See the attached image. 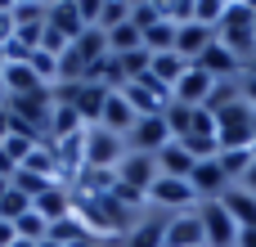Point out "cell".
Returning a JSON list of instances; mask_svg holds the SVG:
<instances>
[{
	"instance_id": "6da1fadb",
	"label": "cell",
	"mask_w": 256,
	"mask_h": 247,
	"mask_svg": "<svg viewBox=\"0 0 256 247\" xmlns=\"http://www.w3.org/2000/svg\"><path fill=\"white\" fill-rule=\"evenodd\" d=\"M216 40L230 50V54H238L243 63H252L256 58V4H230L225 9V22L216 27Z\"/></svg>"
},
{
	"instance_id": "7a4b0ae2",
	"label": "cell",
	"mask_w": 256,
	"mask_h": 247,
	"mask_svg": "<svg viewBox=\"0 0 256 247\" xmlns=\"http://www.w3.org/2000/svg\"><path fill=\"white\" fill-rule=\"evenodd\" d=\"M216 140H220V153H230V148H252L256 144V112L243 99L230 104L225 112H216Z\"/></svg>"
},
{
	"instance_id": "3957f363",
	"label": "cell",
	"mask_w": 256,
	"mask_h": 247,
	"mask_svg": "<svg viewBox=\"0 0 256 247\" xmlns=\"http://www.w3.org/2000/svg\"><path fill=\"white\" fill-rule=\"evenodd\" d=\"M126 140L104 130V126H86V166H99V171H117L122 158H126Z\"/></svg>"
},
{
	"instance_id": "277c9868",
	"label": "cell",
	"mask_w": 256,
	"mask_h": 247,
	"mask_svg": "<svg viewBox=\"0 0 256 247\" xmlns=\"http://www.w3.org/2000/svg\"><path fill=\"white\" fill-rule=\"evenodd\" d=\"M148 202H153V207H162L166 216L198 212V207H202V198L194 194V184H189V180H171V176H158V184L148 189Z\"/></svg>"
},
{
	"instance_id": "5b68a950",
	"label": "cell",
	"mask_w": 256,
	"mask_h": 247,
	"mask_svg": "<svg viewBox=\"0 0 256 247\" xmlns=\"http://www.w3.org/2000/svg\"><path fill=\"white\" fill-rule=\"evenodd\" d=\"M122 94H126V104H130L140 117H162V112L171 108V90H166L162 81H153V76L126 81V86H122Z\"/></svg>"
},
{
	"instance_id": "8992f818",
	"label": "cell",
	"mask_w": 256,
	"mask_h": 247,
	"mask_svg": "<svg viewBox=\"0 0 256 247\" xmlns=\"http://www.w3.org/2000/svg\"><path fill=\"white\" fill-rule=\"evenodd\" d=\"M198 216H202V234H207V247H238V220L225 212V202L216 198V202H202L198 207Z\"/></svg>"
},
{
	"instance_id": "52a82bcc",
	"label": "cell",
	"mask_w": 256,
	"mask_h": 247,
	"mask_svg": "<svg viewBox=\"0 0 256 247\" xmlns=\"http://www.w3.org/2000/svg\"><path fill=\"white\" fill-rule=\"evenodd\" d=\"M166 144H171L166 117H140V122H135V130L126 135V148H130V153H148V158H158Z\"/></svg>"
},
{
	"instance_id": "ba28073f",
	"label": "cell",
	"mask_w": 256,
	"mask_h": 247,
	"mask_svg": "<svg viewBox=\"0 0 256 247\" xmlns=\"http://www.w3.org/2000/svg\"><path fill=\"white\" fill-rule=\"evenodd\" d=\"M117 184H126V189H135V194L148 198V189L158 184V158H148V153H126L122 166H117Z\"/></svg>"
},
{
	"instance_id": "9c48e42d",
	"label": "cell",
	"mask_w": 256,
	"mask_h": 247,
	"mask_svg": "<svg viewBox=\"0 0 256 247\" xmlns=\"http://www.w3.org/2000/svg\"><path fill=\"white\" fill-rule=\"evenodd\" d=\"M212 76L202 72V68H189L180 81H176V90H171V104H184V108H207V94H212Z\"/></svg>"
},
{
	"instance_id": "30bf717a",
	"label": "cell",
	"mask_w": 256,
	"mask_h": 247,
	"mask_svg": "<svg viewBox=\"0 0 256 247\" xmlns=\"http://www.w3.org/2000/svg\"><path fill=\"white\" fill-rule=\"evenodd\" d=\"M166 247H207L202 234V216L198 212H180L166 220Z\"/></svg>"
},
{
	"instance_id": "8fae6325",
	"label": "cell",
	"mask_w": 256,
	"mask_h": 247,
	"mask_svg": "<svg viewBox=\"0 0 256 247\" xmlns=\"http://www.w3.org/2000/svg\"><path fill=\"white\" fill-rule=\"evenodd\" d=\"M135 122H140V112L126 104V94H122V90H112V94H108V104H104V117H99V126L126 140V135L135 130Z\"/></svg>"
},
{
	"instance_id": "7c38bea8",
	"label": "cell",
	"mask_w": 256,
	"mask_h": 247,
	"mask_svg": "<svg viewBox=\"0 0 256 247\" xmlns=\"http://www.w3.org/2000/svg\"><path fill=\"white\" fill-rule=\"evenodd\" d=\"M189 184H194V194H198L202 202H216V198L230 189V180H225V171H220V158L198 162V166H194V176H189Z\"/></svg>"
},
{
	"instance_id": "4fadbf2b",
	"label": "cell",
	"mask_w": 256,
	"mask_h": 247,
	"mask_svg": "<svg viewBox=\"0 0 256 247\" xmlns=\"http://www.w3.org/2000/svg\"><path fill=\"white\" fill-rule=\"evenodd\" d=\"M0 86H4V99H14V94H36V90H50L36 72H32V63H4V72H0Z\"/></svg>"
},
{
	"instance_id": "5bb4252c",
	"label": "cell",
	"mask_w": 256,
	"mask_h": 247,
	"mask_svg": "<svg viewBox=\"0 0 256 247\" xmlns=\"http://www.w3.org/2000/svg\"><path fill=\"white\" fill-rule=\"evenodd\" d=\"M194 166H198V162H194V153H189L180 140H171V144L158 153V176H171V180H189V176H194Z\"/></svg>"
},
{
	"instance_id": "9a60e30c",
	"label": "cell",
	"mask_w": 256,
	"mask_h": 247,
	"mask_svg": "<svg viewBox=\"0 0 256 247\" xmlns=\"http://www.w3.org/2000/svg\"><path fill=\"white\" fill-rule=\"evenodd\" d=\"M166 220L171 216H140L135 230L122 238V247H166Z\"/></svg>"
},
{
	"instance_id": "2e32d148",
	"label": "cell",
	"mask_w": 256,
	"mask_h": 247,
	"mask_svg": "<svg viewBox=\"0 0 256 247\" xmlns=\"http://www.w3.org/2000/svg\"><path fill=\"white\" fill-rule=\"evenodd\" d=\"M212 40H216V32H207V27L189 22V27H180V32H176V54H180V58H184V63L194 68V63L202 58V50H207Z\"/></svg>"
},
{
	"instance_id": "e0dca14e",
	"label": "cell",
	"mask_w": 256,
	"mask_h": 247,
	"mask_svg": "<svg viewBox=\"0 0 256 247\" xmlns=\"http://www.w3.org/2000/svg\"><path fill=\"white\" fill-rule=\"evenodd\" d=\"M32 212H36V216H45L50 225H54V220H68V216H72V189H63V184L45 189V194L32 202Z\"/></svg>"
},
{
	"instance_id": "ac0fdd59",
	"label": "cell",
	"mask_w": 256,
	"mask_h": 247,
	"mask_svg": "<svg viewBox=\"0 0 256 247\" xmlns=\"http://www.w3.org/2000/svg\"><path fill=\"white\" fill-rule=\"evenodd\" d=\"M220 202H225V212L238 220V230H256V198L248 194V189L230 184V189L220 194Z\"/></svg>"
},
{
	"instance_id": "d6986e66",
	"label": "cell",
	"mask_w": 256,
	"mask_h": 247,
	"mask_svg": "<svg viewBox=\"0 0 256 247\" xmlns=\"http://www.w3.org/2000/svg\"><path fill=\"white\" fill-rule=\"evenodd\" d=\"M45 22H50L54 32H63L68 40H76V36L86 32V22H81V9H76V4H50Z\"/></svg>"
},
{
	"instance_id": "ffe728a7",
	"label": "cell",
	"mask_w": 256,
	"mask_h": 247,
	"mask_svg": "<svg viewBox=\"0 0 256 247\" xmlns=\"http://www.w3.org/2000/svg\"><path fill=\"white\" fill-rule=\"evenodd\" d=\"M72 50L81 54V63H86V72H90V68H94V63H99V58L108 54V36H104L99 27H86V32H81V36L72 40Z\"/></svg>"
},
{
	"instance_id": "44dd1931",
	"label": "cell",
	"mask_w": 256,
	"mask_h": 247,
	"mask_svg": "<svg viewBox=\"0 0 256 247\" xmlns=\"http://www.w3.org/2000/svg\"><path fill=\"white\" fill-rule=\"evenodd\" d=\"M184 72H189V63H184L176 50H171V54H153V68H148V76H153V81H162L166 90H176V81H180Z\"/></svg>"
},
{
	"instance_id": "7402d4cb",
	"label": "cell",
	"mask_w": 256,
	"mask_h": 247,
	"mask_svg": "<svg viewBox=\"0 0 256 247\" xmlns=\"http://www.w3.org/2000/svg\"><path fill=\"white\" fill-rule=\"evenodd\" d=\"M108 36V54H135V50H144V32L135 27V22H122V27H112V32H104Z\"/></svg>"
},
{
	"instance_id": "603a6c76",
	"label": "cell",
	"mask_w": 256,
	"mask_h": 247,
	"mask_svg": "<svg viewBox=\"0 0 256 247\" xmlns=\"http://www.w3.org/2000/svg\"><path fill=\"white\" fill-rule=\"evenodd\" d=\"M76 130H86L81 112L68 108V104H54V112H50V144H54V140H68V135H76Z\"/></svg>"
},
{
	"instance_id": "cb8c5ba5",
	"label": "cell",
	"mask_w": 256,
	"mask_h": 247,
	"mask_svg": "<svg viewBox=\"0 0 256 247\" xmlns=\"http://www.w3.org/2000/svg\"><path fill=\"white\" fill-rule=\"evenodd\" d=\"M176 32H180V27L162 18L158 27L144 32V50H148V54H171V50H176Z\"/></svg>"
},
{
	"instance_id": "d4e9b609",
	"label": "cell",
	"mask_w": 256,
	"mask_h": 247,
	"mask_svg": "<svg viewBox=\"0 0 256 247\" xmlns=\"http://www.w3.org/2000/svg\"><path fill=\"white\" fill-rule=\"evenodd\" d=\"M225 9H230V0H194V22L207 27V32H216L225 22Z\"/></svg>"
},
{
	"instance_id": "484cf974",
	"label": "cell",
	"mask_w": 256,
	"mask_h": 247,
	"mask_svg": "<svg viewBox=\"0 0 256 247\" xmlns=\"http://www.w3.org/2000/svg\"><path fill=\"white\" fill-rule=\"evenodd\" d=\"M252 148H230V153H220V171H225V180L230 184H238L243 176H248V166H252Z\"/></svg>"
},
{
	"instance_id": "4316f807",
	"label": "cell",
	"mask_w": 256,
	"mask_h": 247,
	"mask_svg": "<svg viewBox=\"0 0 256 247\" xmlns=\"http://www.w3.org/2000/svg\"><path fill=\"white\" fill-rule=\"evenodd\" d=\"M122 22H130V4L126 0H99V32H112Z\"/></svg>"
},
{
	"instance_id": "83f0119b",
	"label": "cell",
	"mask_w": 256,
	"mask_h": 247,
	"mask_svg": "<svg viewBox=\"0 0 256 247\" xmlns=\"http://www.w3.org/2000/svg\"><path fill=\"white\" fill-rule=\"evenodd\" d=\"M243 94H238V81H216L212 86V94H207V112L216 117V112H225L230 104H238Z\"/></svg>"
},
{
	"instance_id": "f1b7e54d",
	"label": "cell",
	"mask_w": 256,
	"mask_h": 247,
	"mask_svg": "<svg viewBox=\"0 0 256 247\" xmlns=\"http://www.w3.org/2000/svg\"><path fill=\"white\" fill-rule=\"evenodd\" d=\"M194 112L198 108H184V104H171L162 117H166V130H171V140H184L189 130H194Z\"/></svg>"
},
{
	"instance_id": "f546056e",
	"label": "cell",
	"mask_w": 256,
	"mask_h": 247,
	"mask_svg": "<svg viewBox=\"0 0 256 247\" xmlns=\"http://www.w3.org/2000/svg\"><path fill=\"white\" fill-rule=\"evenodd\" d=\"M45 238H54L58 247H68V243H81V238H90V234H86V225H81L76 216H68V220H54Z\"/></svg>"
},
{
	"instance_id": "4dcf8cb0",
	"label": "cell",
	"mask_w": 256,
	"mask_h": 247,
	"mask_svg": "<svg viewBox=\"0 0 256 247\" xmlns=\"http://www.w3.org/2000/svg\"><path fill=\"white\" fill-rule=\"evenodd\" d=\"M9 14H14V32H22V27H45L50 4H9Z\"/></svg>"
},
{
	"instance_id": "1f68e13d",
	"label": "cell",
	"mask_w": 256,
	"mask_h": 247,
	"mask_svg": "<svg viewBox=\"0 0 256 247\" xmlns=\"http://www.w3.org/2000/svg\"><path fill=\"white\" fill-rule=\"evenodd\" d=\"M14 234H18L22 243H40V238L50 234V220H45V216H36V212H27L22 220H14Z\"/></svg>"
},
{
	"instance_id": "d6a6232c",
	"label": "cell",
	"mask_w": 256,
	"mask_h": 247,
	"mask_svg": "<svg viewBox=\"0 0 256 247\" xmlns=\"http://www.w3.org/2000/svg\"><path fill=\"white\" fill-rule=\"evenodd\" d=\"M27 212H32V198H27V194H18V189L9 184V194L0 198V220H9V225H14V220H22Z\"/></svg>"
},
{
	"instance_id": "836d02e7",
	"label": "cell",
	"mask_w": 256,
	"mask_h": 247,
	"mask_svg": "<svg viewBox=\"0 0 256 247\" xmlns=\"http://www.w3.org/2000/svg\"><path fill=\"white\" fill-rule=\"evenodd\" d=\"M162 18L176 22V27H189L194 22V0H162Z\"/></svg>"
},
{
	"instance_id": "e575fe53",
	"label": "cell",
	"mask_w": 256,
	"mask_h": 247,
	"mask_svg": "<svg viewBox=\"0 0 256 247\" xmlns=\"http://www.w3.org/2000/svg\"><path fill=\"white\" fill-rule=\"evenodd\" d=\"M130 22H135L140 32L158 27V22H162V4H158V0H153V4H148V0H144V4H130Z\"/></svg>"
},
{
	"instance_id": "d590c367",
	"label": "cell",
	"mask_w": 256,
	"mask_h": 247,
	"mask_svg": "<svg viewBox=\"0 0 256 247\" xmlns=\"http://www.w3.org/2000/svg\"><path fill=\"white\" fill-rule=\"evenodd\" d=\"M0 148H4V153H9L18 166H22V162H27V153H32V148H40V144H36V140H27V135H9Z\"/></svg>"
},
{
	"instance_id": "8d00e7d4",
	"label": "cell",
	"mask_w": 256,
	"mask_h": 247,
	"mask_svg": "<svg viewBox=\"0 0 256 247\" xmlns=\"http://www.w3.org/2000/svg\"><path fill=\"white\" fill-rule=\"evenodd\" d=\"M189 135H216V117H212L207 108H198V112H194V130H189ZM189 135H184V140H189Z\"/></svg>"
},
{
	"instance_id": "74e56055",
	"label": "cell",
	"mask_w": 256,
	"mask_h": 247,
	"mask_svg": "<svg viewBox=\"0 0 256 247\" xmlns=\"http://www.w3.org/2000/svg\"><path fill=\"white\" fill-rule=\"evenodd\" d=\"M238 94H243V104L256 112V72H243L238 76Z\"/></svg>"
},
{
	"instance_id": "f35d334b",
	"label": "cell",
	"mask_w": 256,
	"mask_h": 247,
	"mask_svg": "<svg viewBox=\"0 0 256 247\" xmlns=\"http://www.w3.org/2000/svg\"><path fill=\"white\" fill-rule=\"evenodd\" d=\"M14 40V14H9V4H0V50Z\"/></svg>"
},
{
	"instance_id": "ab89813d",
	"label": "cell",
	"mask_w": 256,
	"mask_h": 247,
	"mask_svg": "<svg viewBox=\"0 0 256 247\" xmlns=\"http://www.w3.org/2000/svg\"><path fill=\"white\" fill-rule=\"evenodd\" d=\"M18 243V234H14V225L9 220H0V247H14Z\"/></svg>"
},
{
	"instance_id": "60d3db41",
	"label": "cell",
	"mask_w": 256,
	"mask_h": 247,
	"mask_svg": "<svg viewBox=\"0 0 256 247\" xmlns=\"http://www.w3.org/2000/svg\"><path fill=\"white\" fill-rule=\"evenodd\" d=\"M238 189H248V194H252V198H256V162H252V166H248V176L238 180Z\"/></svg>"
},
{
	"instance_id": "b9f144b4",
	"label": "cell",
	"mask_w": 256,
	"mask_h": 247,
	"mask_svg": "<svg viewBox=\"0 0 256 247\" xmlns=\"http://www.w3.org/2000/svg\"><path fill=\"white\" fill-rule=\"evenodd\" d=\"M238 247H256V230H243L238 234Z\"/></svg>"
},
{
	"instance_id": "7bdbcfd3",
	"label": "cell",
	"mask_w": 256,
	"mask_h": 247,
	"mask_svg": "<svg viewBox=\"0 0 256 247\" xmlns=\"http://www.w3.org/2000/svg\"><path fill=\"white\" fill-rule=\"evenodd\" d=\"M68 247H99V238H81V243H68Z\"/></svg>"
},
{
	"instance_id": "ee69618b",
	"label": "cell",
	"mask_w": 256,
	"mask_h": 247,
	"mask_svg": "<svg viewBox=\"0 0 256 247\" xmlns=\"http://www.w3.org/2000/svg\"><path fill=\"white\" fill-rule=\"evenodd\" d=\"M36 247H58V243H54V238H40V243H36Z\"/></svg>"
},
{
	"instance_id": "f6af8a7d",
	"label": "cell",
	"mask_w": 256,
	"mask_h": 247,
	"mask_svg": "<svg viewBox=\"0 0 256 247\" xmlns=\"http://www.w3.org/2000/svg\"><path fill=\"white\" fill-rule=\"evenodd\" d=\"M4 194H9V180H0V198H4Z\"/></svg>"
},
{
	"instance_id": "bcb514c9",
	"label": "cell",
	"mask_w": 256,
	"mask_h": 247,
	"mask_svg": "<svg viewBox=\"0 0 256 247\" xmlns=\"http://www.w3.org/2000/svg\"><path fill=\"white\" fill-rule=\"evenodd\" d=\"M0 72H4V50H0Z\"/></svg>"
},
{
	"instance_id": "7dc6e473",
	"label": "cell",
	"mask_w": 256,
	"mask_h": 247,
	"mask_svg": "<svg viewBox=\"0 0 256 247\" xmlns=\"http://www.w3.org/2000/svg\"><path fill=\"white\" fill-rule=\"evenodd\" d=\"M248 72H256V58H252V63H248Z\"/></svg>"
},
{
	"instance_id": "c3c4849f",
	"label": "cell",
	"mask_w": 256,
	"mask_h": 247,
	"mask_svg": "<svg viewBox=\"0 0 256 247\" xmlns=\"http://www.w3.org/2000/svg\"><path fill=\"white\" fill-rule=\"evenodd\" d=\"M99 247H122V243H99Z\"/></svg>"
}]
</instances>
